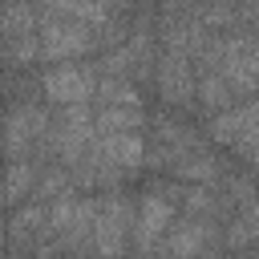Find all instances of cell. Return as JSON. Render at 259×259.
Listing matches in <instances>:
<instances>
[{
    "mask_svg": "<svg viewBox=\"0 0 259 259\" xmlns=\"http://www.w3.org/2000/svg\"><path fill=\"white\" fill-rule=\"evenodd\" d=\"M36 45H40V57L65 61V57L89 53V49L97 45V36H93V28H85V24H77V20L45 16V20H40V32H36Z\"/></svg>",
    "mask_w": 259,
    "mask_h": 259,
    "instance_id": "1",
    "label": "cell"
},
{
    "mask_svg": "<svg viewBox=\"0 0 259 259\" xmlns=\"http://www.w3.org/2000/svg\"><path fill=\"white\" fill-rule=\"evenodd\" d=\"M93 247L101 259H117L121 255V243H125V202L121 198H101L97 202V214H93V231H89Z\"/></svg>",
    "mask_w": 259,
    "mask_h": 259,
    "instance_id": "2",
    "label": "cell"
},
{
    "mask_svg": "<svg viewBox=\"0 0 259 259\" xmlns=\"http://www.w3.org/2000/svg\"><path fill=\"white\" fill-rule=\"evenodd\" d=\"M210 134H214V142H227L243 158H251L255 154V101H243L235 109H223L210 121Z\"/></svg>",
    "mask_w": 259,
    "mask_h": 259,
    "instance_id": "3",
    "label": "cell"
},
{
    "mask_svg": "<svg viewBox=\"0 0 259 259\" xmlns=\"http://www.w3.org/2000/svg\"><path fill=\"white\" fill-rule=\"evenodd\" d=\"M93 85H97V81H93V73H85V69H77V65H61V69L45 73V93H49L53 101H61V105L89 101Z\"/></svg>",
    "mask_w": 259,
    "mask_h": 259,
    "instance_id": "4",
    "label": "cell"
},
{
    "mask_svg": "<svg viewBox=\"0 0 259 259\" xmlns=\"http://www.w3.org/2000/svg\"><path fill=\"white\" fill-rule=\"evenodd\" d=\"M146 154L142 134H109V138H93V158H105L117 170H138Z\"/></svg>",
    "mask_w": 259,
    "mask_h": 259,
    "instance_id": "5",
    "label": "cell"
},
{
    "mask_svg": "<svg viewBox=\"0 0 259 259\" xmlns=\"http://www.w3.org/2000/svg\"><path fill=\"white\" fill-rule=\"evenodd\" d=\"M170 219H174V210H170V202L162 198V194H146L142 198V210H138V247L142 251H154L158 243H162V231L170 227Z\"/></svg>",
    "mask_w": 259,
    "mask_h": 259,
    "instance_id": "6",
    "label": "cell"
},
{
    "mask_svg": "<svg viewBox=\"0 0 259 259\" xmlns=\"http://www.w3.org/2000/svg\"><path fill=\"white\" fill-rule=\"evenodd\" d=\"M158 85H162V97L182 105L194 97V73L186 65V53H166L162 57V69H158Z\"/></svg>",
    "mask_w": 259,
    "mask_h": 259,
    "instance_id": "7",
    "label": "cell"
},
{
    "mask_svg": "<svg viewBox=\"0 0 259 259\" xmlns=\"http://www.w3.org/2000/svg\"><path fill=\"white\" fill-rule=\"evenodd\" d=\"M170 235H166V251L174 255V259H194L202 247H206V239H210V227L202 223V219H182V223H174V227H166Z\"/></svg>",
    "mask_w": 259,
    "mask_h": 259,
    "instance_id": "8",
    "label": "cell"
},
{
    "mask_svg": "<svg viewBox=\"0 0 259 259\" xmlns=\"http://www.w3.org/2000/svg\"><path fill=\"white\" fill-rule=\"evenodd\" d=\"M49 16L77 20L85 28H105L109 24V0H49Z\"/></svg>",
    "mask_w": 259,
    "mask_h": 259,
    "instance_id": "9",
    "label": "cell"
},
{
    "mask_svg": "<svg viewBox=\"0 0 259 259\" xmlns=\"http://www.w3.org/2000/svg\"><path fill=\"white\" fill-rule=\"evenodd\" d=\"M40 125H45V117L36 113V109H16L12 117H8V134H4V142H8V154L12 158H24V150L32 146V138L40 134Z\"/></svg>",
    "mask_w": 259,
    "mask_h": 259,
    "instance_id": "10",
    "label": "cell"
},
{
    "mask_svg": "<svg viewBox=\"0 0 259 259\" xmlns=\"http://www.w3.org/2000/svg\"><path fill=\"white\" fill-rule=\"evenodd\" d=\"M146 125L142 109H97L93 113V138H109V134H138Z\"/></svg>",
    "mask_w": 259,
    "mask_h": 259,
    "instance_id": "11",
    "label": "cell"
},
{
    "mask_svg": "<svg viewBox=\"0 0 259 259\" xmlns=\"http://www.w3.org/2000/svg\"><path fill=\"white\" fill-rule=\"evenodd\" d=\"M93 89H97V109H142V97L125 77H105Z\"/></svg>",
    "mask_w": 259,
    "mask_h": 259,
    "instance_id": "12",
    "label": "cell"
},
{
    "mask_svg": "<svg viewBox=\"0 0 259 259\" xmlns=\"http://www.w3.org/2000/svg\"><path fill=\"white\" fill-rule=\"evenodd\" d=\"M0 32L8 36V40H16V36H32L36 32V16H32V8L20 0V4H8L4 8V16H0Z\"/></svg>",
    "mask_w": 259,
    "mask_h": 259,
    "instance_id": "13",
    "label": "cell"
},
{
    "mask_svg": "<svg viewBox=\"0 0 259 259\" xmlns=\"http://www.w3.org/2000/svg\"><path fill=\"white\" fill-rule=\"evenodd\" d=\"M174 174L178 178H194V186H202V182H210L214 174H219V166L210 162V154H182L178 162H174Z\"/></svg>",
    "mask_w": 259,
    "mask_h": 259,
    "instance_id": "14",
    "label": "cell"
},
{
    "mask_svg": "<svg viewBox=\"0 0 259 259\" xmlns=\"http://www.w3.org/2000/svg\"><path fill=\"white\" fill-rule=\"evenodd\" d=\"M32 182H36V170H32V162H24V158H16L12 166H8V174H4V198H24V194H32Z\"/></svg>",
    "mask_w": 259,
    "mask_h": 259,
    "instance_id": "15",
    "label": "cell"
},
{
    "mask_svg": "<svg viewBox=\"0 0 259 259\" xmlns=\"http://www.w3.org/2000/svg\"><path fill=\"white\" fill-rule=\"evenodd\" d=\"M198 97H202V105H210V109H231V85L219 77V73H206L202 77V85H198Z\"/></svg>",
    "mask_w": 259,
    "mask_h": 259,
    "instance_id": "16",
    "label": "cell"
},
{
    "mask_svg": "<svg viewBox=\"0 0 259 259\" xmlns=\"http://www.w3.org/2000/svg\"><path fill=\"white\" fill-rule=\"evenodd\" d=\"M8 53H12V61H20V65H28V61H36V57H40V45H36V32H32V36H16V40H8Z\"/></svg>",
    "mask_w": 259,
    "mask_h": 259,
    "instance_id": "17",
    "label": "cell"
},
{
    "mask_svg": "<svg viewBox=\"0 0 259 259\" xmlns=\"http://www.w3.org/2000/svg\"><path fill=\"white\" fill-rule=\"evenodd\" d=\"M182 202H186V210H190V214H194V210H198V214H206V210L214 206V198H210V190H206V186H186V190H182Z\"/></svg>",
    "mask_w": 259,
    "mask_h": 259,
    "instance_id": "18",
    "label": "cell"
},
{
    "mask_svg": "<svg viewBox=\"0 0 259 259\" xmlns=\"http://www.w3.org/2000/svg\"><path fill=\"white\" fill-rule=\"evenodd\" d=\"M251 235H255V227H251V210L235 223V231H227V243H251Z\"/></svg>",
    "mask_w": 259,
    "mask_h": 259,
    "instance_id": "19",
    "label": "cell"
},
{
    "mask_svg": "<svg viewBox=\"0 0 259 259\" xmlns=\"http://www.w3.org/2000/svg\"><path fill=\"white\" fill-rule=\"evenodd\" d=\"M0 202H4V182H0Z\"/></svg>",
    "mask_w": 259,
    "mask_h": 259,
    "instance_id": "20",
    "label": "cell"
},
{
    "mask_svg": "<svg viewBox=\"0 0 259 259\" xmlns=\"http://www.w3.org/2000/svg\"><path fill=\"white\" fill-rule=\"evenodd\" d=\"M0 243H4V223H0Z\"/></svg>",
    "mask_w": 259,
    "mask_h": 259,
    "instance_id": "21",
    "label": "cell"
},
{
    "mask_svg": "<svg viewBox=\"0 0 259 259\" xmlns=\"http://www.w3.org/2000/svg\"><path fill=\"white\" fill-rule=\"evenodd\" d=\"M12 4H20V0H12Z\"/></svg>",
    "mask_w": 259,
    "mask_h": 259,
    "instance_id": "22",
    "label": "cell"
}]
</instances>
